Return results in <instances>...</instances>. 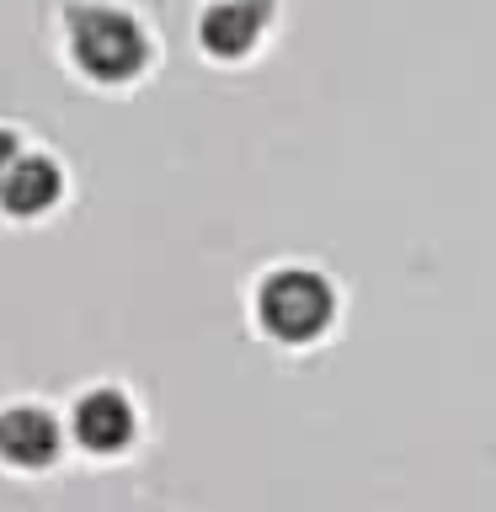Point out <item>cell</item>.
<instances>
[{"instance_id":"6da1fadb","label":"cell","mask_w":496,"mask_h":512,"mask_svg":"<svg viewBox=\"0 0 496 512\" xmlns=\"http://www.w3.org/2000/svg\"><path fill=\"white\" fill-rule=\"evenodd\" d=\"M70 54L96 80H128L144 70V32L112 6H80L70 11Z\"/></svg>"},{"instance_id":"5b68a950","label":"cell","mask_w":496,"mask_h":512,"mask_svg":"<svg viewBox=\"0 0 496 512\" xmlns=\"http://www.w3.org/2000/svg\"><path fill=\"white\" fill-rule=\"evenodd\" d=\"M0 454L22 470H38L59 454V427L48 411H32V406H16L0 416Z\"/></svg>"},{"instance_id":"8992f818","label":"cell","mask_w":496,"mask_h":512,"mask_svg":"<svg viewBox=\"0 0 496 512\" xmlns=\"http://www.w3.org/2000/svg\"><path fill=\"white\" fill-rule=\"evenodd\" d=\"M59 198V166L43 155H22L6 176V187H0V203L11 208V214H43V208H54Z\"/></svg>"},{"instance_id":"7a4b0ae2","label":"cell","mask_w":496,"mask_h":512,"mask_svg":"<svg viewBox=\"0 0 496 512\" xmlns=\"http://www.w3.org/2000/svg\"><path fill=\"white\" fill-rule=\"evenodd\" d=\"M331 310H336L331 283L304 267L272 272L262 283V294H256V315H262V326L278 342H310V336H320L331 326Z\"/></svg>"},{"instance_id":"52a82bcc","label":"cell","mask_w":496,"mask_h":512,"mask_svg":"<svg viewBox=\"0 0 496 512\" xmlns=\"http://www.w3.org/2000/svg\"><path fill=\"white\" fill-rule=\"evenodd\" d=\"M16 160H22V155H16V139H11V134H0V187H6V176H11Z\"/></svg>"},{"instance_id":"3957f363","label":"cell","mask_w":496,"mask_h":512,"mask_svg":"<svg viewBox=\"0 0 496 512\" xmlns=\"http://www.w3.org/2000/svg\"><path fill=\"white\" fill-rule=\"evenodd\" d=\"M267 27V0H214L203 11V48L219 59H240L251 54V43L262 38Z\"/></svg>"},{"instance_id":"277c9868","label":"cell","mask_w":496,"mask_h":512,"mask_svg":"<svg viewBox=\"0 0 496 512\" xmlns=\"http://www.w3.org/2000/svg\"><path fill=\"white\" fill-rule=\"evenodd\" d=\"M75 438L96 448V454H118V448L134 438V411L118 390H96L75 406Z\"/></svg>"}]
</instances>
